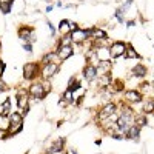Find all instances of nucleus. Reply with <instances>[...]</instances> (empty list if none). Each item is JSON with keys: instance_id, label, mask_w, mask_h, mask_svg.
<instances>
[{"instance_id": "nucleus-26", "label": "nucleus", "mask_w": 154, "mask_h": 154, "mask_svg": "<svg viewBox=\"0 0 154 154\" xmlns=\"http://www.w3.org/2000/svg\"><path fill=\"white\" fill-rule=\"evenodd\" d=\"M136 125L140 128V126H145L146 125V119H145V116H137L136 117Z\"/></svg>"}, {"instance_id": "nucleus-28", "label": "nucleus", "mask_w": 154, "mask_h": 154, "mask_svg": "<svg viewBox=\"0 0 154 154\" xmlns=\"http://www.w3.org/2000/svg\"><path fill=\"white\" fill-rule=\"evenodd\" d=\"M23 49L26 51L28 54H31V53H32V46H31V43H23Z\"/></svg>"}, {"instance_id": "nucleus-9", "label": "nucleus", "mask_w": 154, "mask_h": 154, "mask_svg": "<svg viewBox=\"0 0 154 154\" xmlns=\"http://www.w3.org/2000/svg\"><path fill=\"white\" fill-rule=\"evenodd\" d=\"M56 53H57V57L60 60H66V59H69L74 54V51H72V46L68 45V46H59Z\"/></svg>"}, {"instance_id": "nucleus-17", "label": "nucleus", "mask_w": 154, "mask_h": 154, "mask_svg": "<svg viewBox=\"0 0 154 154\" xmlns=\"http://www.w3.org/2000/svg\"><path fill=\"white\" fill-rule=\"evenodd\" d=\"M91 37L94 38V40H102V38H106V32L103 29H91Z\"/></svg>"}, {"instance_id": "nucleus-21", "label": "nucleus", "mask_w": 154, "mask_h": 154, "mask_svg": "<svg viewBox=\"0 0 154 154\" xmlns=\"http://www.w3.org/2000/svg\"><path fill=\"white\" fill-rule=\"evenodd\" d=\"M71 42H72V38H71V32H69V34H63V37L60 38V45H59V46H68Z\"/></svg>"}, {"instance_id": "nucleus-3", "label": "nucleus", "mask_w": 154, "mask_h": 154, "mask_svg": "<svg viewBox=\"0 0 154 154\" xmlns=\"http://www.w3.org/2000/svg\"><path fill=\"white\" fill-rule=\"evenodd\" d=\"M28 93H29L32 97H35V99H43L45 94H46L48 91H46V88H45L43 82H35V83H32V85L29 86Z\"/></svg>"}, {"instance_id": "nucleus-19", "label": "nucleus", "mask_w": 154, "mask_h": 154, "mask_svg": "<svg viewBox=\"0 0 154 154\" xmlns=\"http://www.w3.org/2000/svg\"><path fill=\"white\" fill-rule=\"evenodd\" d=\"M59 31H60L62 34H69V32H71V31H69V22H68V20H62L60 25H59Z\"/></svg>"}, {"instance_id": "nucleus-5", "label": "nucleus", "mask_w": 154, "mask_h": 154, "mask_svg": "<svg viewBox=\"0 0 154 154\" xmlns=\"http://www.w3.org/2000/svg\"><path fill=\"white\" fill-rule=\"evenodd\" d=\"M38 69H40V68H38L37 63H26V65L23 66V77L26 80H32V79L37 77Z\"/></svg>"}, {"instance_id": "nucleus-14", "label": "nucleus", "mask_w": 154, "mask_h": 154, "mask_svg": "<svg viewBox=\"0 0 154 154\" xmlns=\"http://www.w3.org/2000/svg\"><path fill=\"white\" fill-rule=\"evenodd\" d=\"M139 134H140V128H139L137 125H131V126H130V130L126 131L125 137L133 139V140H137V139H139Z\"/></svg>"}, {"instance_id": "nucleus-20", "label": "nucleus", "mask_w": 154, "mask_h": 154, "mask_svg": "<svg viewBox=\"0 0 154 154\" xmlns=\"http://www.w3.org/2000/svg\"><path fill=\"white\" fill-rule=\"evenodd\" d=\"M154 111V100H146L143 103V112L145 114H151Z\"/></svg>"}, {"instance_id": "nucleus-8", "label": "nucleus", "mask_w": 154, "mask_h": 154, "mask_svg": "<svg viewBox=\"0 0 154 154\" xmlns=\"http://www.w3.org/2000/svg\"><path fill=\"white\" fill-rule=\"evenodd\" d=\"M19 35L20 38L25 42V43H29V42H34V29L29 28V26H25V28H20L19 29Z\"/></svg>"}, {"instance_id": "nucleus-12", "label": "nucleus", "mask_w": 154, "mask_h": 154, "mask_svg": "<svg viewBox=\"0 0 154 154\" xmlns=\"http://www.w3.org/2000/svg\"><path fill=\"white\" fill-rule=\"evenodd\" d=\"M83 77H85L88 82L96 80V77H97V69H96V66H93V65L85 66V69H83Z\"/></svg>"}, {"instance_id": "nucleus-11", "label": "nucleus", "mask_w": 154, "mask_h": 154, "mask_svg": "<svg viewBox=\"0 0 154 154\" xmlns=\"http://www.w3.org/2000/svg\"><path fill=\"white\" fill-rule=\"evenodd\" d=\"M111 68H112V65H111L109 60H100L97 63V66H96L97 74H102V75H103V74H109Z\"/></svg>"}, {"instance_id": "nucleus-13", "label": "nucleus", "mask_w": 154, "mask_h": 154, "mask_svg": "<svg viewBox=\"0 0 154 154\" xmlns=\"http://www.w3.org/2000/svg\"><path fill=\"white\" fill-rule=\"evenodd\" d=\"M11 116V100L6 99L3 103H0V117H8Z\"/></svg>"}, {"instance_id": "nucleus-29", "label": "nucleus", "mask_w": 154, "mask_h": 154, "mask_svg": "<svg viewBox=\"0 0 154 154\" xmlns=\"http://www.w3.org/2000/svg\"><path fill=\"white\" fill-rule=\"evenodd\" d=\"M77 29H79V26H77V23L69 22V31H71V32H74V31H77Z\"/></svg>"}, {"instance_id": "nucleus-30", "label": "nucleus", "mask_w": 154, "mask_h": 154, "mask_svg": "<svg viewBox=\"0 0 154 154\" xmlns=\"http://www.w3.org/2000/svg\"><path fill=\"white\" fill-rule=\"evenodd\" d=\"M48 26H49V31H51V34L54 35V34H56V28L53 26V23H51V22H48Z\"/></svg>"}, {"instance_id": "nucleus-15", "label": "nucleus", "mask_w": 154, "mask_h": 154, "mask_svg": "<svg viewBox=\"0 0 154 154\" xmlns=\"http://www.w3.org/2000/svg\"><path fill=\"white\" fill-rule=\"evenodd\" d=\"M63 146H65V139H57L53 143V146H51L49 152H60L63 149Z\"/></svg>"}, {"instance_id": "nucleus-18", "label": "nucleus", "mask_w": 154, "mask_h": 154, "mask_svg": "<svg viewBox=\"0 0 154 154\" xmlns=\"http://www.w3.org/2000/svg\"><path fill=\"white\" fill-rule=\"evenodd\" d=\"M125 57H126V59H137L139 54L136 53V49H134L131 45H128V46H126V51H125Z\"/></svg>"}, {"instance_id": "nucleus-10", "label": "nucleus", "mask_w": 154, "mask_h": 154, "mask_svg": "<svg viewBox=\"0 0 154 154\" xmlns=\"http://www.w3.org/2000/svg\"><path fill=\"white\" fill-rule=\"evenodd\" d=\"M125 100L130 103H139L142 100V94L136 89H128V91H125Z\"/></svg>"}, {"instance_id": "nucleus-16", "label": "nucleus", "mask_w": 154, "mask_h": 154, "mask_svg": "<svg viewBox=\"0 0 154 154\" xmlns=\"http://www.w3.org/2000/svg\"><path fill=\"white\" fill-rule=\"evenodd\" d=\"M133 75L134 77H145L146 75V66L145 65H136L133 68Z\"/></svg>"}, {"instance_id": "nucleus-1", "label": "nucleus", "mask_w": 154, "mask_h": 154, "mask_svg": "<svg viewBox=\"0 0 154 154\" xmlns=\"http://www.w3.org/2000/svg\"><path fill=\"white\" fill-rule=\"evenodd\" d=\"M23 126V116L20 112H14L9 116V134H16L22 131Z\"/></svg>"}, {"instance_id": "nucleus-32", "label": "nucleus", "mask_w": 154, "mask_h": 154, "mask_svg": "<svg viewBox=\"0 0 154 154\" xmlns=\"http://www.w3.org/2000/svg\"><path fill=\"white\" fill-rule=\"evenodd\" d=\"M5 89H6V85H5L2 80H0V93H2V91H5Z\"/></svg>"}, {"instance_id": "nucleus-4", "label": "nucleus", "mask_w": 154, "mask_h": 154, "mask_svg": "<svg viewBox=\"0 0 154 154\" xmlns=\"http://www.w3.org/2000/svg\"><path fill=\"white\" fill-rule=\"evenodd\" d=\"M57 69H59V65L56 62H51V63H45V65L42 66V69H40V74H42V77L45 80H48V79H51L56 72H57Z\"/></svg>"}, {"instance_id": "nucleus-27", "label": "nucleus", "mask_w": 154, "mask_h": 154, "mask_svg": "<svg viewBox=\"0 0 154 154\" xmlns=\"http://www.w3.org/2000/svg\"><path fill=\"white\" fill-rule=\"evenodd\" d=\"M63 102H72V91H69V89H65V94H63Z\"/></svg>"}, {"instance_id": "nucleus-22", "label": "nucleus", "mask_w": 154, "mask_h": 154, "mask_svg": "<svg viewBox=\"0 0 154 154\" xmlns=\"http://www.w3.org/2000/svg\"><path fill=\"white\" fill-rule=\"evenodd\" d=\"M99 83H100L102 86H108V85L111 83V75H109V74H103V75L99 79Z\"/></svg>"}, {"instance_id": "nucleus-31", "label": "nucleus", "mask_w": 154, "mask_h": 154, "mask_svg": "<svg viewBox=\"0 0 154 154\" xmlns=\"http://www.w3.org/2000/svg\"><path fill=\"white\" fill-rule=\"evenodd\" d=\"M3 71H5V63H3V62H0V75L3 74Z\"/></svg>"}, {"instance_id": "nucleus-24", "label": "nucleus", "mask_w": 154, "mask_h": 154, "mask_svg": "<svg viewBox=\"0 0 154 154\" xmlns=\"http://www.w3.org/2000/svg\"><path fill=\"white\" fill-rule=\"evenodd\" d=\"M56 57H57V53H49V54H46L42 59V63H43V65H45V63H51V62H54Z\"/></svg>"}, {"instance_id": "nucleus-6", "label": "nucleus", "mask_w": 154, "mask_h": 154, "mask_svg": "<svg viewBox=\"0 0 154 154\" xmlns=\"http://www.w3.org/2000/svg\"><path fill=\"white\" fill-rule=\"evenodd\" d=\"M91 35V29H77L74 32H71V38H72V42L75 43H83L85 40H88V37Z\"/></svg>"}, {"instance_id": "nucleus-25", "label": "nucleus", "mask_w": 154, "mask_h": 154, "mask_svg": "<svg viewBox=\"0 0 154 154\" xmlns=\"http://www.w3.org/2000/svg\"><path fill=\"white\" fill-rule=\"evenodd\" d=\"M11 5H12V2H3V3H0V9H2L5 14H8L11 11Z\"/></svg>"}, {"instance_id": "nucleus-7", "label": "nucleus", "mask_w": 154, "mask_h": 154, "mask_svg": "<svg viewBox=\"0 0 154 154\" xmlns=\"http://www.w3.org/2000/svg\"><path fill=\"white\" fill-rule=\"evenodd\" d=\"M116 109H117L116 103H106L103 108L99 111V119H100V120H106V119H109L111 116L116 112Z\"/></svg>"}, {"instance_id": "nucleus-2", "label": "nucleus", "mask_w": 154, "mask_h": 154, "mask_svg": "<svg viewBox=\"0 0 154 154\" xmlns=\"http://www.w3.org/2000/svg\"><path fill=\"white\" fill-rule=\"evenodd\" d=\"M126 43H123V42H114L111 46H109V57L111 59H117V57H120V56H125V51H126Z\"/></svg>"}, {"instance_id": "nucleus-23", "label": "nucleus", "mask_w": 154, "mask_h": 154, "mask_svg": "<svg viewBox=\"0 0 154 154\" xmlns=\"http://www.w3.org/2000/svg\"><path fill=\"white\" fill-rule=\"evenodd\" d=\"M80 88V82L79 80H75V79H71V82H69V85H68V88L66 89H69V91H75V89H79Z\"/></svg>"}]
</instances>
